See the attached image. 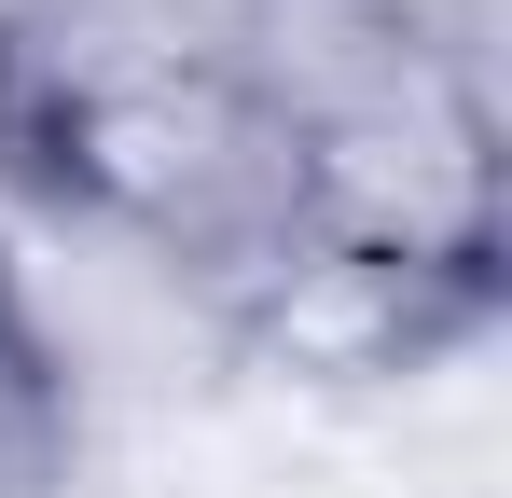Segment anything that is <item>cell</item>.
Instances as JSON below:
<instances>
[{
  "instance_id": "7a4b0ae2",
  "label": "cell",
  "mask_w": 512,
  "mask_h": 498,
  "mask_svg": "<svg viewBox=\"0 0 512 498\" xmlns=\"http://www.w3.org/2000/svg\"><path fill=\"white\" fill-rule=\"evenodd\" d=\"M70 443H84L70 346L28 305V277L0 263V498H70Z\"/></svg>"
},
{
  "instance_id": "6da1fadb",
  "label": "cell",
  "mask_w": 512,
  "mask_h": 498,
  "mask_svg": "<svg viewBox=\"0 0 512 498\" xmlns=\"http://www.w3.org/2000/svg\"><path fill=\"white\" fill-rule=\"evenodd\" d=\"M0 194L236 332L305 263L291 83L250 0H0Z\"/></svg>"
}]
</instances>
